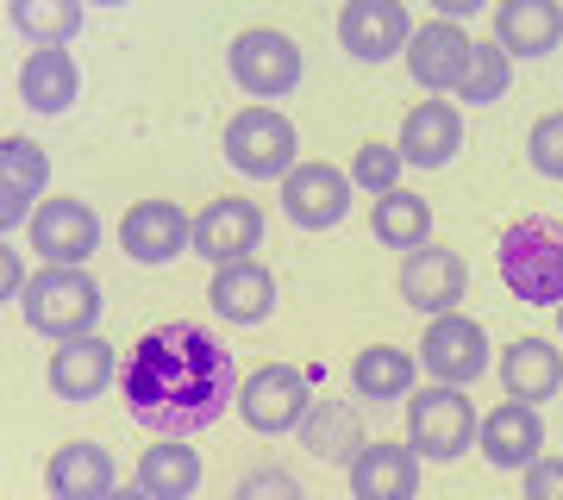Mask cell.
<instances>
[{
  "label": "cell",
  "mask_w": 563,
  "mask_h": 500,
  "mask_svg": "<svg viewBox=\"0 0 563 500\" xmlns=\"http://www.w3.org/2000/svg\"><path fill=\"white\" fill-rule=\"evenodd\" d=\"M113 388L125 400V420L151 438H195L239 407V363L207 325L163 320L125 351Z\"/></svg>",
  "instance_id": "obj_1"
},
{
  "label": "cell",
  "mask_w": 563,
  "mask_h": 500,
  "mask_svg": "<svg viewBox=\"0 0 563 500\" xmlns=\"http://www.w3.org/2000/svg\"><path fill=\"white\" fill-rule=\"evenodd\" d=\"M101 281L88 276V269H69V263H44L38 276L25 281L20 295V313L25 325L38 332V338L63 344V338H88L95 325H101Z\"/></svg>",
  "instance_id": "obj_2"
},
{
  "label": "cell",
  "mask_w": 563,
  "mask_h": 500,
  "mask_svg": "<svg viewBox=\"0 0 563 500\" xmlns=\"http://www.w3.org/2000/svg\"><path fill=\"white\" fill-rule=\"evenodd\" d=\"M507 295L526 307H563V225L558 220H514L495 251Z\"/></svg>",
  "instance_id": "obj_3"
},
{
  "label": "cell",
  "mask_w": 563,
  "mask_h": 500,
  "mask_svg": "<svg viewBox=\"0 0 563 500\" xmlns=\"http://www.w3.org/2000/svg\"><path fill=\"white\" fill-rule=\"evenodd\" d=\"M476 432H483V420H476V400L463 388H444V381L413 388V400H407V444L420 451V463H457L463 451H476Z\"/></svg>",
  "instance_id": "obj_4"
},
{
  "label": "cell",
  "mask_w": 563,
  "mask_h": 500,
  "mask_svg": "<svg viewBox=\"0 0 563 500\" xmlns=\"http://www.w3.org/2000/svg\"><path fill=\"white\" fill-rule=\"evenodd\" d=\"M313 381H320V369L307 376V369H295V363H263V369H251V376L239 381V413L257 438H282V432H301L307 407H313Z\"/></svg>",
  "instance_id": "obj_5"
},
{
  "label": "cell",
  "mask_w": 563,
  "mask_h": 500,
  "mask_svg": "<svg viewBox=\"0 0 563 500\" xmlns=\"http://www.w3.org/2000/svg\"><path fill=\"white\" fill-rule=\"evenodd\" d=\"M220 151H225V163H232L239 176H251V181H282L295 163H301L295 157L301 138H295V120H288L282 107H244V113H232Z\"/></svg>",
  "instance_id": "obj_6"
},
{
  "label": "cell",
  "mask_w": 563,
  "mask_h": 500,
  "mask_svg": "<svg viewBox=\"0 0 563 500\" xmlns=\"http://www.w3.org/2000/svg\"><path fill=\"white\" fill-rule=\"evenodd\" d=\"M225 63H232V81H239L251 100L295 95V88H301V76H307L301 44L288 38V32H276V25H251V32H239V38H232V51H225Z\"/></svg>",
  "instance_id": "obj_7"
},
{
  "label": "cell",
  "mask_w": 563,
  "mask_h": 500,
  "mask_svg": "<svg viewBox=\"0 0 563 500\" xmlns=\"http://www.w3.org/2000/svg\"><path fill=\"white\" fill-rule=\"evenodd\" d=\"M488 332L483 320H470V313H439V320L426 325L420 338V369L444 388H470V381L488 376Z\"/></svg>",
  "instance_id": "obj_8"
},
{
  "label": "cell",
  "mask_w": 563,
  "mask_h": 500,
  "mask_svg": "<svg viewBox=\"0 0 563 500\" xmlns=\"http://www.w3.org/2000/svg\"><path fill=\"white\" fill-rule=\"evenodd\" d=\"M120 251L139 269H163L195 251V220L181 213L176 200H132L120 220Z\"/></svg>",
  "instance_id": "obj_9"
},
{
  "label": "cell",
  "mask_w": 563,
  "mask_h": 500,
  "mask_svg": "<svg viewBox=\"0 0 563 500\" xmlns=\"http://www.w3.org/2000/svg\"><path fill=\"white\" fill-rule=\"evenodd\" d=\"M351 169L339 163H295L288 176H282V213L301 225V232H332V225L351 213Z\"/></svg>",
  "instance_id": "obj_10"
},
{
  "label": "cell",
  "mask_w": 563,
  "mask_h": 500,
  "mask_svg": "<svg viewBox=\"0 0 563 500\" xmlns=\"http://www.w3.org/2000/svg\"><path fill=\"white\" fill-rule=\"evenodd\" d=\"M263 251V207L257 200H207L201 213H195V257L207 269H225V263H244Z\"/></svg>",
  "instance_id": "obj_11"
},
{
  "label": "cell",
  "mask_w": 563,
  "mask_h": 500,
  "mask_svg": "<svg viewBox=\"0 0 563 500\" xmlns=\"http://www.w3.org/2000/svg\"><path fill=\"white\" fill-rule=\"evenodd\" d=\"M25 238H32V251H38L44 263H69V269H81V263L101 251V220H95L88 200L57 195V200H38V213H32V225H25Z\"/></svg>",
  "instance_id": "obj_12"
},
{
  "label": "cell",
  "mask_w": 563,
  "mask_h": 500,
  "mask_svg": "<svg viewBox=\"0 0 563 500\" xmlns=\"http://www.w3.org/2000/svg\"><path fill=\"white\" fill-rule=\"evenodd\" d=\"M120 363L113 357V344L107 338H63L57 351H51V363H44V381H51V395L63 400V407H88V400H101L113 381H120Z\"/></svg>",
  "instance_id": "obj_13"
},
{
  "label": "cell",
  "mask_w": 563,
  "mask_h": 500,
  "mask_svg": "<svg viewBox=\"0 0 563 500\" xmlns=\"http://www.w3.org/2000/svg\"><path fill=\"white\" fill-rule=\"evenodd\" d=\"M470 57H476V38L457 20H426L407 38V69L426 95H457L463 76H470Z\"/></svg>",
  "instance_id": "obj_14"
},
{
  "label": "cell",
  "mask_w": 563,
  "mask_h": 500,
  "mask_svg": "<svg viewBox=\"0 0 563 500\" xmlns=\"http://www.w3.org/2000/svg\"><path fill=\"white\" fill-rule=\"evenodd\" d=\"M44 188H51V157L38 138H0V238H13L20 225H32Z\"/></svg>",
  "instance_id": "obj_15"
},
{
  "label": "cell",
  "mask_w": 563,
  "mask_h": 500,
  "mask_svg": "<svg viewBox=\"0 0 563 500\" xmlns=\"http://www.w3.org/2000/svg\"><path fill=\"white\" fill-rule=\"evenodd\" d=\"M470 295V263L444 244H420L401 257V300L413 313H457V300Z\"/></svg>",
  "instance_id": "obj_16"
},
{
  "label": "cell",
  "mask_w": 563,
  "mask_h": 500,
  "mask_svg": "<svg viewBox=\"0 0 563 500\" xmlns=\"http://www.w3.org/2000/svg\"><path fill=\"white\" fill-rule=\"evenodd\" d=\"M407 38H413V20L401 0H344L339 44L357 63H388L395 51H407Z\"/></svg>",
  "instance_id": "obj_17"
},
{
  "label": "cell",
  "mask_w": 563,
  "mask_h": 500,
  "mask_svg": "<svg viewBox=\"0 0 563 500\" xmlns=\"http://www.w3.org/2000/svg\"><path fill=\"white\" fill-rule=\"evenodd\" d=\"M120 488V469H113V451L95 438H69L51 451L44 463V495L51 500H107Z\"/></svg>",
  "instance_id": "obj_18"
},
{
  "label": "cell",
  "mask_w": 563,
  "mask_h": 500,
  "mask_svg": "<svg viewBox=\"0 0 563 500\" xmlns=\"http://www.w3.org/2000/svg\"><path fill=\"white\" fill-rule=\"evenodd\" d=\"M476 451L488 457V469H532L544 451V420L539 407H526V400H501L495 413L483 420V432H476Z\"/></svg>",
  "instance_id": "obj_19"
},
{
  "label": "cell",
  "mask_w": 563,
  "mask_h": 500,
  "mask_svg": "<svg viewBox=\"0 0 563 500\" xmlns=\"http://www.w3.org/2000/svg\"><path fill=\"white\" fill-rule=\"evenodd\" d=\"M20 100L44 120H63L81 100V69L69 57V44H32V57L20 63Z\"/></svg>",
  "instance_id": "obj_20"
},
{
  "label": "cell",
  "mask_w": 563,
  "mask_h": 500,
  "mask_svg": "<svg viewBox=\"0 0 563 500\" xmlns=\"http://www.w3.org/2000/svg\"><path fill=\"white\" fill-rule=\"evenodd\" d=\"M413 169H444V163L463 151V113L457 100H413V113L401 120V138H395Z\"/></svg>",
  "instance_id": "obj_21"
},
{
  "label": "cell",
  "mask_w": 563,
  "mask_h": 500,
  "mask_svg": "<svg viewBox=\"0 0 563 500\" xmlns=\"http://www.w3.org/2000/svg\"><path fill=\"white\" fill-rule=\"evenodd\" d=\"M357 500H420V451L413 444H363L351 457Z\"/></svg>",
  "instance_id": "obj_22"
},
{
  "label": "cell",
  "mask_w": 563,
  "mask_h": 500,
  "mask_svg": "<svg viewBox=\"0 0 563 500\" xmlns=\"http://www.w3.org/2000/svg\"><path fill=\"white\" fill-rule=\"evenodd\" d=\"M207 300H213V313H220L225 325H263L276 313V276H269L257 257L225 263V269H213Z\"/></svg>",
  "instance_id": "obj_23"
},
{
  "label": "cell",
  "mask_w": 563,
  "mask_h": 500,
  "mask_svg": "<svg viewBox=\"0 0 563 500\" xmlns=\"http://www.w3.org/2000/svg\"><path fill=\"white\" fill-rule=\"evenodd\" d=\"M495 376H501L507 400H526V407H539L563 388V351L551 338H514L495 363Z\"/></svg>",
  "instance_id": "obj_24"
},
{
  "label": "cell",
  "mask_w": 563,
  "mask_h": 500,
  "mask_svg": "<svg viewBox=\"0 0 563 500\" xmlns=\"http://www.w3.org/2000/svg\"><path fill=\"white\" fill-rule=\"evenodd\" d=\"M563 38L558 0H495V44L507 57H544Z\"/></svg>",
  "instance_id": "obj_25"
},
{
  "label": "cell",
  "mask_w": 563,
  "mask_h": 500,
  "mask_svg": "<svg viewBox=\"0 0 563 500\" xmlns=\"http://www.w3.org/2000/svg\"><path fill=\"white\" fill-rule=\"evenodd\" d=\"M301 444L313 451L320 463H344L351 469V457L363 451V420L351 400H313L301 420Z\"/></svg>",
  "instance_id": "obj_26"
},
{
  "label": "cell",
  "mask_w": 563,
  "mask_h": 500,
  "mask_svg": "<svg viewBox=\"0 0 563 500\" xmlns=\"http://www.w3.org/2000/svg\"><path fill=\"white\" fill-rule=\"evenodd\" d=\"M139 488L151 500H188L201 488V451H188L181 438H157L139 457Z\"/></svg>",
  "instance_id": "obj_27"
},
{
  "label": "cell",
  "mask_w": 563,
  "mask_h": 500,
  "mask_svg": "<svg viewBox=\"0 0 563 500\" xmlns=\"http://www.w3.org/2000/svg\"><path fill=\"white\" fill-rule=\"evenodd\" d=\"M413 376H420V363H413V351H401V344H369V351H357V363H351L357 400H407L413 395Z\"/></svg>",
  "instance_id": "obj_28"
},
{
  "label": "cell",
  "mask_w": 563,
  "mask_h": 500,
  "mask_svg": "<svg viewBox=\"0 0 563 500\" xmlns=\"http://www.w3.org/2000/svg\"><path fill=\"white\" fill-rule=\"evenodd\" d=\"M88 0H7V25L25 44H76Z\"/></svg>",
  "instance_id": "obj_29"
},
{
  "label": "cell",
  "mask_w": 563,
  "mask_h": 500,
  "mask_svg": "<svg viewBox=\"0 0 563 500\" xmlns=\"http://www.w3.org/2000/svg\"><path fill=\"white\" fill-rule=\"evenodd\" d=\"M369 232H376L388 251H420V244H432V200L395 188V195H383L369 207Z\"/></svg>",
  "instance_id": "obj_30"
},
{
  "label": "cell",
  "mask_w": 563,
  "mask_h": 500,
  "mask_svg": "<svg viewBox=\"0 0 563 500\" xmlns=\"http://www.w3.org/2000/svg\"><path fill=\"white\" fill-rule=\"evenodd\" d=\"M507 76H514V57H507L501 44H495V38L476 44V57H470V76H463L457 100H463V107H488V100L507 95Z\"/></svg>",
  "instance_id": "obj_31"
},
{
  "label": "cell",
  "mask_w": 563,
  "mask_h": 500,
  "mask_svg": "<svg viewBox=\"0 0 563 500\" xmlns=\"http://www.w3.org/2000/svg\"><path fill=\"white\" fill-rule=\"evenodd\" d=\"M401 169H407V157L395 151V144H363L357 157H351V188H363V195H395L401 188Z\"/></svg>",
  "instance_id": "obj_32"
},
{
  "label": "cell",
  "mask_w": 563,
  "mask_h": 500,
  "mask_svg": "<svg viewBox=\"0 0 563 500\" xmlns=\"http://www.w3.org/2000/svg\"><path fill=\"white\" fill-rule=\"evenodd\" d=\"M526 157H532V169H539L544 181H563V107L544 113V120L526 132Z\"/></svg>",
  "instance_id": "obj_33"
},
{
  "label": "cell",
  "mask_w": 563,
  "mask_h": 500,
  "mask_svg": "<svg viewBox=\"0 0 563 500\" xmlns=\"http://www.w3.org/2000/svg\"><path fill=\"white\" fill-rule=\"evenodd\" d=\"M232 500H301V481L269 463V469H251V476L239 481V495H232Z\"/></svg>",
  "instance_id": "obj_34"
},
{
  "label": "cell",
  "mask_w": 563,
  "mask_h": 500,
  "mask_svg": "<svg viewBox=\"0 0 563 500\" xmlns=\"http://www.w3.org/2000/svg\"><path fill=\"white\" fill-rule=\"evenodd\" d=\"M526 476V500H563V457H539Z\"/></svg>",
  "instance_id": "obj_35"
},
{
  "label": "cell",
  "mask_w": 563,
  "mask_h": 500,
  "mask_svg": "<svg viewBox=\"0 0 563 500\" xmlns=\"http://www.w3.org/2000/svg\"><path fill=\"white\" fill-rule=\"evenodd\" d=\"M25 281H32V276H25V257L13 251V238H7V251H0V295H7V300L25 295Z\"/></svg>",
  "instance_id": "obj_36"
},
{
  "label": "cell",
  "mask_w": 563,
  "mask_h": 500,
  "mask_svg": "<svg viewBox=\"0 0 563 500\" xmlns=\"http://www.w3.org/2000/svg\"><path fill=\"white\" fill-rule=\"evenodd\" d=\"M432 7H439V20H476V13H483L488 0H432Z\"/></svg>",
  "instance_id": "obj_37"
},
{
  "label": "cell",
  "mask_w": 563,
  "mask_h": 500,
  "mask_svg": "<svg viewBox=\"0 0 563 500\" xmlns=\"http://www.w3.org/2000/svg\"><path fill=\"white\" fill-rule=\"evenodd\" d=\"M107 500H151V495H144V488H113Z\"/></svg>",
  "instance_id": "obj_38"
},
{
  "label": "cell",
  "mask_w": 563,
  "mask_h": 500,
  "mask_svg": "<svg viewBox=\"0 0 563 500\" xmlns=\"http://www.w3.org/2000/svg\"><path fill=\"white\" fill-rule=\"evenodd\" d=\"M88 7H132V0H88Z\"/></svg>",
  "instance_id": "obj_39"
},
{
  "label": "cell",
  "mask_w": 563,
  "mask_h": 500,
  "mask_svg": "<svg viewBox=\"0 0 563 500\" xmlns=\"http://www.w3.org/2000/svg\"><path fill=\"white\" fill-rule=\"evenodd\" d=\"M558 332H563V307H558Z\"/></svg>",
  "instance_id": "obj_40"
}]
</instances>
